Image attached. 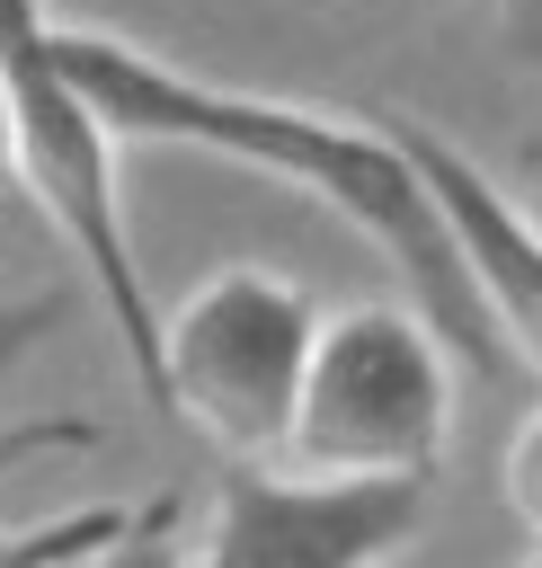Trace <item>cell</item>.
Instances as JSON below:
<instances>
[{"instance_id":"6da1fadb","label":"cell","mask_w":542,"mask_h":568,"mask_svg":"<svg viewBox=\"0 0 542 568\" xmlns=\"http://www.w3.org/2000/svg\"><path fill=\"white\" fill-rule=\"evenodd\" d=\"M62 71L98 98V115L116 124V142H187V151H222L258 178H284L302 195H320L347 231H364L391 275L409 284V311L444 337L453 364H471L480 382H506L515 355L480 311V284L435 213V195L418 186L400 133L382 115H329V106H293V98H258V89H222L195 80L107 27H53Z\"/></svg>"},{"instance_id":"7a4b0ae2","label":"cell","mask_w":542,"mask_h":568,"mask_svg":"<svg viewBox=\"0 0 542 568\" xmlns=\"http://www.w3.org/2000/svg\"><path fill=\"white\" fill-rule=\"evenodd\" d=\"M0 89H9V186L53 222V240L71 248V266L98 284L116 346L142 382V399L160 408V311L124 231V195H116V124L98 115V98L62 71L53 53V18L44 0H0Z\"/></svg>"},{"instance_id":"3957f363","label":"cell","mask_w":542,"mask_h":568,"mask_svg":"<svg viewBox=\"0 0 542 568\" xmlns=\"http://www.w3.org/2000/svg\"><path fill=\"white\" fill-rule=\"evenodd\" d=\"M453 453V355L409 302H347L320 320L302 408L275 470L302 479H426Z\"/></svg>"},{"instance_id":"277c9868","label":"cell","mask_w":542,"mask_h":568,"mask_svg":"<svg viewBox=\"0 0 542 568\" xmlns=\"http://www.w3.org/2000/svg\"><path fill=\"white\" fill-rule=\"evenodd\" d=\"M320 311L275 266H213L160 328V417H178L222 470H275Z\"/></svg>"},{"instance_id":"5b68a950","label":"cell","mask_w":542,"mask_h":568,"mask_svg":"<svg viewBox=\"0 0 542 568\" xmlns=\"http://www.w3.org/2000/svg\"><path fill=\"white\" fill-rule=\"evenodd\" d=\"M426 479H302L222 470L187 568H382L426 524Z\"/></svg>"},{"instance_id":"8992f818","label":"cell","mask_w":542,"mask_h":568,"mask_svg":"<svg viewBox=\"0 0 542 568\" xmlns=\"http://www.w3.org/2000/svg\"><path fill=\"white\" fill-rule=\"evenodd\" d=\"M373 115L400 133L418 186L435 195V213H444V231H453V248H462V266H471V284H480V311H489V328L506 337L515 373L542 382V222L498 186V169H480V160H471L462 142H444L426 115H400V106H373Z\"/></svg>"},{"instance_id":"52a82bcc","label":"cell","mask_w":542,"mask_h":568,"mask_svg":"<svg viewBox=\"0 0 542 568\" xmlns=\"http://www.w3.org/2000/svg\"><path fill=\"white\" fill-rule=\"evenodd\" d=\"M133 524V506H80V515H44V524H0V568H80L89 550H107Z\"/></svg>"},{"instance_id":"ba28073f","label":"cell","mask_w":542,"mask_h":568,"mask_svg":"<svg viewBox=\"0 0 542 568\" xmlns=\"http://www.w3.org/2000/svg\"><path fill=\"white\" fill-rule=\"evenodd\" d=\"M53 320H62V293H36V302L0 311V382H9L18 364H27V346H36V337H44ZM44 444H89V426H80V417H53V426H18V435L0 444V470H9L18 453H44Z\"/></svg>"},{"instance_id":"9c48e42d","label":"cell","mask_w":542,"mask_h":568,"mask_svg":"<svg viewBox=\"0 0 542 568\" xmlns=\"http://www.w3.org/2000/svg\"><path fill=\"white\" fill-rule=\"evenodd\" d=\"M498 497H506V515L542 541V399L515 417V435H506V453H498Z\"/></svg>"},{"instance_id":"30bf717a","label":"cell","mask_w":542,"mask_h":568,"mask_svg":"<svg viewBox=\"0 0 542 568\" xmlns=\"http://www.w3.org/2000/svg\"><path fill=\"white\" fill-rule=\"evenodd\" d=\"M169 532H178V497H151V506H133V524H124L107 550H89L80 568H187V550H178Z\"/></svg>"},{"instance_id":"8fae6325","label":"cell","mask_w":542,"mask_h":568,"mask_svg":"<svg viewBox=\"0 0 542 568\" xmlns=\"http://www.w3.org/2000/svg\"><path fill=\"white\" fill-rule=\"evenodd\" d=\"M489 27H498V44H506V62L542 71V0H489Z\"/></svg>"},{"instance_id":"7c38bea8","label":"cell","mask_w":542,"mask_h":568,"mask_svg":"<svg viewBox=\"0 0 542 568\" xmlns=\"http://www.w3.org/2000/svg\"><path fill=\"white\" fill-rule=\"evenodd\" d=\"M498 186H506V195H515V204H524V213L542 222V124H524V142L506 151V169H498Z\"/></svg>"},{"instance_id":"4fadbf2b","label":"cell","mask_w":542,"mask_h":568,"mask_svg":"<svg viewBox=\"0 0 542 568\" xmlns=\"http://www.w3.org/2000/svg\"><path fill=\"white\" fill-rule=\"evenodd\" d=\"M0 186H9V89H0Z\"/></svg>"},{"instance_id":"5bb4252c","label":"cell","mask_w":542,"mask_h":568,"mask_svg":"<svg viewBox=\"0 0 542 568\" xmlns=\"http://www.w3.org/2000/svg\"><path fill=\"white\" fill-rule=\"evenodd\" d=\"M524 568H542V541H533V559H524Z\"/></svg>"}]
</instances>
